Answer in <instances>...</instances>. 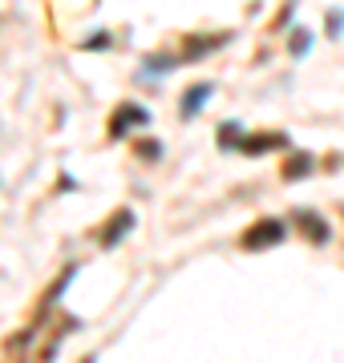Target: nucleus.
Masks as SVG:
<instances>
[{
  "label": "nucleus",
  "mask_w": 344,
  "mask_h": 363,
  "mask_svg": "<svg viewBox=\"0 0 344 363\" xmlns=\"http://www.w3.org/2000/svg\"><path fill=\"white\" fill-rule=\"evenodd\" d=\"M284 234H288V226L279 218H259L252 230L243 234V250H267L276 242H284Z\"/></svg>",
  "instance_id": "obj_1"
},
{
  "label": "nucleus",
  "mask_w": 344,
  "mask_h": 363,
  "mask_svg": "<svg viewBox=\"0 0 344 363\" xmlns=\"http://www.w3.org/2000/svg\"><path fill=\"white\" fill-rule=\"evenodd\" d=\"M291 222H296V226H304V234L312 238V242H324V238H328V226H324V218L308 214V210H296V214H291Z\"/></svg>",
  "instance_id": "obj_2"
},
{
  "label": "nucleus",
  "mask_w": 344,
  "mask_h": 363,
  "mask_svg": "<svg viewBox=\"0 0 344 363\" xmlns=\"http://www.w3.org/2000/svg\"><path fill=\"white\" fill-rule=\"evenodd\" d=\"M142 121H146L142 109H118V113H114V121H109V133H126L130 125H142Z\"/></svg>",
  "instance_id": "obj_3"
},
{
  "label": "nucleus",
  "mask_w": 344,
  "mask_h": 363,
  "mask_svg": "<svg viewBox=\"0 0 344 363\" xmlns=\"http://www.w3.org/2000/svg\"><path fill=\"white\" fill-rule=\"evenodd\" d=\"M130 210H122V214H114L109 218V226H106V234H102V247H114L118 242V234H126V226H130Z\"/></svg>",
  "instance_id": "obj_4"
},
{
  "label": "nucleus",
  "mask_w": 344,
  "mask_h": 363,
  "mask_svg": "<svg viewBox=\"0 0 344 363\" xmlns=\"http://www.w3.org/2000/svg\"><path fill=\"white\" fill-rule=\"evenodd\" d=\"M243 150L247 154H267V150H276V145H284V133H267V138H243Z\"/></svg>",
  "instance_id": "obj_5"
},
{
  "label": "nucleus",
  "mask_w": 344,
  "mask_h": 363,
  "mask_svg": "<svg viewBox=\"0 0 344 363\" xmlns=\"http://www.w3.org/2000/svg\"><path fill=\"white\" fill-rule=\"evenodd\" d=\"M207 93H211V85H195V89L186 93V97H183V117L199 113V105H203V97H207Z\"/></svg>",
  "instance_id": "obj_6"
},
{
  "label": "nucleus",
  "mask_w": 344,
  "mask_h": 363,
  "mask_svg": "<svg viewBox=\"0 0 344 363\" xmlns=\"http://www.w3.org/2000/svg\"><path fill=\"white\" fill-rule=\"evenodd\" d=\"M308 169H312V157H308V154H296V157L288 162V166H284V182H296V178H304Z\"/></svg>",
  "instance_id": "obj_7"
},
{
  "label": "nucleus",
  "mask_w": 344,
  "mask_h": 363,
  "mask_svg": "<svg viewBox=\"0 0 344 363\" xmlns=\"http://www.w3.org/2000/svg\"><path fill=\"white\" fill-rule=\"evenodd\" d=\"M227 37H199V40H186V57H203L207 49H215V45H223Z\"/></svg>",
  "instance_id": "obj_8"
}]
</instances>
